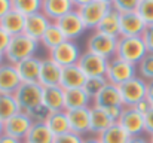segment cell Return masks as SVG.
Wrapping results in <instances>:
<instances>
[{"label": "cell", "instance_id": "6da1fadb", "mask_svg": "<svg viewBox=\"0 0 153 143\" xmlns=\"http://www.w3.org/2000/svg\"><path fill=\"white\" fill-rule=\"evenodd\" d=\"M147 54V48L144 45L141 36H120L117 37V43H116V55L117 58L131 63L134 66H138V63L144 58V55Z\"/></svg>", "mask_w": 153, "mask_h": 143}, {"label": "cell", "instance_id": "7a4b0ae2", "mask_svg": "<svg viewBox=\"0 0 153 143\" xmlns=\"http://www.w3.org/2000/svg\"><path fill=\"white\" fill-rule=\"evenodd\" d=\"M37 48H39V42L28 37L24 33L13 36L4 52V61H7L10 64H16L25 58L34 57L37 52Z\"/></svg>", "mask_w": 153, "mask_h": 143}, {"label": "cell", "instance_id": "3957f363", "mask_svg": "<svg viewBox=\"0 0 153 143\" xmlns=\"http://www.w3.org/2000/svg\"><path fill=\"white\" fill-rule=\"evenodd\" d=\"M138 76L137 75V66L126 63L117 57H113L107 61V69H105V79L108 84L120 87L126 81Z\"/></svg>", "mask_w": 153, "mask_h": 143}, {"label": "cell", "instance_id": "277c9868", "mask_svg": "<svg viewBox=\"0 0 153 143\" xmlns=\"http://www.w3.org/2000/svg\"><path fill=\"white\" fill-rule=\"evenodd\" d=\"M42 93L43 88L37 82H22L15 91V100L22 112H28L36 106L42 104Z\"/></svg>", "mask_w": 153, "mask_h": 143}, {"label": "cell", "instance_id": "5b68a950", "mask_svg": "<svg viewBox=\"0 0 153 143\" xmlns=\"http://www.w3.org/2000/svg\"><path fill=\"white\" fill-rule=\"evenodd\" d=\"M49 52V57L52 61H55L59 67H67V66H73L77 64L82 52L79 45L74 40H64L61 45L53 48Z\"/></svg>", "mask_w": 153, "mask_h": 143}, {"label": "cell", "instance_id": "8992f818", "mask_svg": "<svg viewBox=\"0 0 153 143\" xmlns=\"http://www.w3.org/2000/svg\"><path fill=\"white\" fill-rule=\"evenodd\" d=\"M76 10H77L79 16L82 18L86 30H89V28H94L95 30V27L98 25V22L104 18V15L108 10H111V6L107 4V3H104V1H100V0H92L88 4H83L80 7H76Z\"/></svg>", "mask_w": 153, "mask_h": 143}, {"label": "cell", "instance_id": "52a82bcc", "mask_svg": "<svg viewBox=\"0 0 153 143\" xmlns=\"http://www.w3.org/2000/svg\"><path fill=\"white\" fill-rule=\"evenodd\" d=\"M119 90H120L123 106H131V107H134L137 103H140L141 100L146 98L147 82H146L143 78L135 76V78L126 81L125 84H122V85L119 87Z\"/></svg>", "mask_w": 153, "mask_h": 143}, {"label": "cell", "instance_id": "ba28073f", "mask_svg": "<svg viewBox=\"0 0 153 143\" xmlns=\"http://www.w3.org/2000/svg\"><path fill=\"white\" fill-rule=\"evenodd\" d=\"M116 43H117V39L108 37V36H104L101 33L94 31L86 40V49L85 51L92 52L95 55H100L105 60H110L116 55Z\"/></svg>", "mask_w": 153, "mask_h": 143}, {"label": "cell", "instance_id": "9c48e42d", "mask_svg": "<svg viewBox=\"0 0 153 143\" xmlns=\"http://www.w3.org/2000/svg\"><path fill=\"white\" fill-rule=\"evenodd\" d=\"M55 25L61 30V33L64 34V37L67 40H76L86 31V27L76 9L68 12L67 15L61 16L59 19H56Z\"/></svg>", "mask_w": 153, "mask_h": 143}, {"label": "cell", "instance_id": "30bf717a", "mask_svg": "<svg viewBox=\"0 0 153 143\" xmlns=\"http://www.w3.org/2000/svg\"><path fill=\"white\" fill-rule=\"evenodd\" d=\"M116 124L120 125L129 134V137L141 136L144 133V115L131 106H123V110Z\"/></svg>", "mask_w": 153, "mask_h": 143}, {"label": "cell", "instance_id": "8fae6325", "mask_svg": "<svg viewBox=\"0 0 153 143\" xmlns=\"http://www.w3.org/2000/svg\"><path fill=\"white\" fill-rule=\"evenodd\" d=\"M4 125V134L6 136H10L16 140H21L24 142L31 125H33V121L30 119V116L25 113V112H18L16 115H13L12 118H9L7 121L3 122Z\"/></svg>", "mask_w": 153, "mask_h": 143}, {"label": "cell", "instance_id": "7c38bea8", "mask_svg": "<svg viewBox=\"0 0 153 143\" xmlns=\"http://www.w3.org/2000/svg\"><path fill=\"white\" fill-rule=\"evenodd\" d=\"M107 61L100 55H95L92 52H82L77 66L80 70L85 73L86 78H95V76H105V69H107Z\"/></svg>", "mask_w": 153, "mask_h": 143}, {"label": "cell", "instance_id": "4fadbf2b", "mask_svg": "<svg viewBox=\"0 0 153 143\" xmlns=\"http://www.w3.org/2000/svg\"><path fill=\"white\" fill-rule=\"evenodd\" d=\"M147 24L138 15L137 10L122 12L120 13V36H141L146 30Z\"/></svg>", "mask_w": 153, "mask_h": 143}, {"label": "cell", "instance_id": "5bb4252c", "mask_svg": "<svg viewBox=\"0 0 153 143\" xmlns=\"http://www.w3.org/2000/svg\"><path fill=\"white\" fill-rule=\"evenodd\" d=\"M21 84L15 64L7 61L0 64V94H15Z\"/></svg>", "mask_w": 153, "mask_h": 143}, {"label": "cell", "instance_id": "9a60e30c", "mask_svg": "<svg viewBox=\"0 0 153 143\" xmlns=\"http://www.w3.org/2000/svg\"><path fill=\"white\" fill-rule=\"evenodd\" d=\"M51 19L43 15L42 12H36L31 15L25 16V25H24V34H27L28 37L40 42L43 33L46 31V28L51 25Z\"/></svg>", "mask_w": 153, "mask_h": 143}, {"label": "cell", "instance_id": "2e32d148", "mask_svg": "<svg viewBox=\"0 0 153 143\" xmlns=\"http://www.w3.org/2000/svg\"><path fill=\"white\" fill-rule=\"evenodd\" d=\"M61 70L55 61L51 58H45L40 63V73H39V85L42 88H49V87H56L61 82Z\"/></svg>", "mask_w": 153, "mask_h": 143}, {"label": "cell", "instance_id": "e0dca14e", "mask_svg": "<svg viewBox=\"0 0 153 143\" xmlns=\"http://www.w3.org/2000/svg\"><path fill=\"white\" fill-rule=\"evenodd\" d=\"M74 9L76 7L71 0H42L40 12L46 15L52 22H55L56 19H59L61 16L67 15Z\"/></svg>", "mask_w": 153, "mask_h": 143}, {"label": "cell", "instance_id": "ac0fdd59", "mask_svg": "<svg viewBox=\"0 0 153 143\" xmlns=\"http://www.w3.org/2000/svg\"><path fill=\"white\" fill-rule=\"evenodd\" d=\"M86 82L85 73L80 70L77 64L62 67L61 70V82L59 87L62 90H76V88H83Z\"/></svg>", "mask_w": 153, "mask_h": 143}, {"label": "cell", "instance_id": "d6986e66", "mask_svg": "<svg viewBox=\"0 0 153 143\" xmlns=\"http://www.w3.org/2000/svg\"><path fill=\"white\" fill-rule=\"evenodd\" d=\"M70 131L79 136H83L85 133H89L91 122H89V107H80L67 110Z\"/></svg>", "mask_w": 153, "mask_h": 143}, {"label": "cell", "instance_id": "ffe728a7", "mask_svg": "<svg viewBox=\"0 0 153 143\" xmlns=\"http://www.w3.org/2000/svg\"><path fill=\"white\" fill-rule=\"evenodd\" d=\"M40 63L42 58L30 57L15 64L16 72L19 75L21 82H37L39 84V73H40Z\"/></svg>", "mask_w": 153, "mask_h": 143}, {"label": "cell", "instance_id": "44dd1931", "mask_svg": "<svg viewBox=\"0 0 153 143\" xmlns=\"http://www.w3.org/2000/svg\"><path fill=\"white\" fill-rule=\"evenodd\" d=\"M94 106L101 107V109L123 106L119 87H117V85H113V84H107L101 91H100V94L94 98Z\"/></svg>", "mask_w": 153, "mask_h": 143}, {"label": "cell", "instance_id": "7402d4cb", "mask_svg": "<svg viewBox=\"0 0 153 143\" xmlns=\"http://www.w3.org/2000/svg\"><path fill=\"white\" fill-rule=\"evenodd\" d=\"M95 31L114 39L120 37V13L114 9L108 10L95 27Z\"/></svg>", "mask_w": 153, "mask_h": 143}, {"label": "cell", "instance_id": "603a6c76", "mask_svg": "<svg viewBox=\"0 0 153 143\" xmlns=\"http://www.w3.org/2000/svg\"><path fill=\"white\" fill-rule=\"evenodd\" d=\"M24 25H25V16L19 13L18 10L12 9L9 10L4 16L0 18V28L4 30L10 37L22 34L24 33Z\"/></svg>", "mask_w": 153, "mask_h": 143}, {"label": "cell", "instance_id": "cb8c5ba5", "mask_svg": "<svg viewBox=\"0 0 153 143\" xmlns=\"http://www.w3.org/2000/svg\"><path fill=\"white\" fill-rule=\"evenodd\" d=\"M89 122H91L89 133H92V134H95V136H100L102 131H105L108 127H111L113 124H116V122L107 115V112H105L104 109L97 107V106L89 107Z\"/></svg>", "mask_w": 153, "mask_h": 143}, {"label": "cell", "instance_id": "d4e9b609", "mask_svg": "<svg viewBox=\"0 0 153 143\" xmlns=\"http://www.w3.org/2000/svg\"><path fill=\"white\" fill-rule=\"evenodd\" d=\"M42 104L51 113L52 112H58V110H64V90L59 85L49 87V88H43Z\"/></svg>", "mask_w": 153, "mask_h": 143}, {"label": "cell", "instance_id": "484cf974", "mask_svg": "<svg viewBox=\"0 0 153 143\" xmlns=\"http://www.w3.org/2000/svg\"><path fill=\"white\" fill-rule=\"evenodd\" d=\"M91 97L85 93L83 88L64 90V110H73L80 107H89Z\"/></svg>", "mask_w": 153, "mask_h": 143}, {"label": "cell", "instance_id": "4316f807", "mask_svg": "<svg viewBox=\"0 0 153 143\" xmlns=\"http://www.w3.org/2000/svg\"><path fill=\"white\" fill-rule=\"evenodd\" d=\"M46 125L51 130V133L56 136H62L65 133H70V124H68V116L67 110H58L52 112L49 118L46 119Z\"/></svg>", "mask_w": 153, "mask_h": 143}, {"label": "cell", "instance_id": "83f0119b", "mask_svg": "<svg viewBox=\"0 0 153 143\" xmlns=\"http://www.w3.org/2000/svg\"><path fill=\"white\" fill-rule=\"evenodd\" d=\"M55 136L48 128L46 122H33L24 143H53Z\"/></svg>", "mask_w": 153, "mask_h": 143}, {"label": "cell", "instance_id": "f1b7e54d", "mask_svg": "<svg viewBox=\"0 0 153 143\" xmlns=\"http://www.w3.org/2000/svg\"><path fill=\"white\" fill-rule=\"evenodd\" d=\"M101 143H126L129 139V134L117 124H113L105 131H102L100 136H97Z\"/></svg>", "mask_w": 153, "mask_h": 143}, {"label": "cell", "instance_id": "f546056e", "mask_svg": "<svg viewBox=\"0 0 153 143\" xmlns=\"http://www.w3.org/2000/svg\"><path fill=\"white\" fill-rule=\"evenodd\" d=\"M21 112L13 94H0V121L4 122L13 115Z\"/></svg>", "mask_w": 153, "mask_h": 143}, {"label": "cell", "instance_id": "4dcf8cb0", "mask_svg": "<svg viewBox=\"0 0 153 143\" xmlns=\"http://www.w3.org/2000/svg\"><path fill=\"white\" fill-rule=\"evenodd\" d=\"M64 40H67V39L64 37L61 30L55 25V22H51V25L46 28V31L43 33V36H42L39 43H42L48 51H51L53 48H56L58 45H61Z\"/></svg>", "mask_w": 153, "mask_h": 143}, {"label": "cell", "instance_id": "1f68e13d", "mask_svg": "<svg viewBox=\"0 0 153 143\" xmlns=\"http://www.w3.org/2000/svg\"><path fill=\"white\" fill-rule=\"evenodd\" d=\"M12 9L18 10L24 16L40 12L42 0H12Z\"/></svg>", "mask_w": 153, "mask_h": 143}, {"label": "cell", "instance_id": "d6a6232c", "mask_svg": "<svg viewBox=\"0 0 153 143\" xmlns=\"http://www.w3.org/2000/svg\"><path fill=\"white\" fill-rule=\"evenodd\" d=\"M107 84H108V82H107L105 76L86 78V82H85V85H83V90H85V93H86V94L94 100L97 95L100 94V91H101Z\"/></svg>", "mask_w": 153, "mask_h": 143}, {"label": "cell", "instance_id": "836d02e7", "mask_svg": "<svg viewBox=\"0 0 153 143\" xmlns=\"http://www.w3.org/2000/svg\"><path fill=\"white\" fill-rule=\"evenodd\" d=\"M137 75L146 82L153 81V52H147L137 66Z\"/></svg>", "mask_w": 153, "mask_h": 143}, {"label": "cell", "instance_id": "e575fe53", "mask_svg": "<svg viewBox=\"0 0 153 143\" xmlns=\"http://www.w3.org/2000/svg\"><path fill=\"white\" fill-rule=\"evenodd\" d=\"M137 12L147 25L153 24V0H141L137 7Z\"/></svg>", "mask_w": 153, "mask_h": 143}, {"label": "cell", "instance_id": "d590c367", "mask_svg": "<svg viewBox=\"0 0 153 143\" xmlns=\"http://www.w3.org/2000/svg\"><path fill=\"white\" fill-rule=\"evenodd\" d=\"M140 1H141V0H113V3H111V9L117 10L119 13H122V12L137 10Z\"/></svg>", "mask_w": 153, "mask_h": 143}, {"label": "cell", "instance_id": "8d00e7d4", "mask_svg": "<svg viewBox=\"0 0 153 143\" xmlns=\"http://www.w3.org/2000/svg\"><path fill=\"white\" fill-rule=\"evenodd\" d=\"M28 116H30V119L33 121V122H46V119L49 118V115H51V112L43 106V104H39V106H36L34 109H31V110H28V112H25Z\"/></svg>", "mask_w": 153, "mask_h": 143}, {"label": "cell", "instance_id": "74e56055", "mask_svg": "<svg viewBox=\"0 0 153 143\" xmlns=\"http://www.w3.org/2000/svg\"><path fill=\"white\" fill-rule=\"evenodd\" d=\"M53 143H83V136H79L70 131L62 136H56L53 139Z\"/></svg>", "mask_w": 153, "mask_h": 143}, {"label": "cell", "instance_id": "f35d334b", "mask_svg": "<svg viewBox=\"0 0 153 143\" xmlns=\"http://www.w3.org/2000/svg\"><path fill=\"white\" fill-rule=\"evenodd\" d=\"M141 39L147 48V52H153V24L146 27L144 33L141 34Z\"/></svg>", "mask_w": 153, "mask_h": 143}, {"label": "cell", "instance_id": "ab89813d", "mask_svg": "<svg viewBox=\"0 0 153 143\" xmlns=\"http://www.w3.org/2000/svg\"><path fill=\"white\" fill-rule=\"evenodd\" d=\"M144 133L149 136L153 134V107L144 115Z\"/></svg>", "mask_w": 153, "mask_h": 143}, {"label": "cell", "instance_id": "60d3db41", "mask_svg": "<svg viewBox=\"0 0 153 143\" xmlns=\"http://www.w3.org/2000/svg\"><path fill=\"white\" fill-rule=\"evenodd\" d=\"M10 39H12V37H10L4 30H1V28H0V54H3V55H4L6 49H7V46H9Z\"/></svg>", "mask_w": 153, "mask_h": 143}, {"label": "cell", "instance_id": "b9f144b4", "mask_svg": "<svg viewBox=\"0 0 153 143\" xmlns=\"http://www.w3.org/2000/svg\"><path fill=\"white\" fill-rule=\"evenodd\" d=\"M134 107H135V109H137V110H138L140 113L146 115V113H147V112H149V110L152 109V104H150V103L147 101V98H144V100H141L140 103H137V104H135Z\"/></svg>", "mask_w": 153, "mask_h": 143}, {"label": "cell", "instance_id": "7bdbcfd3", "mask_svg": "<svg viewBox=\"0 0 153 143\" xmlns=\"http://www.w3.org/2000/svg\"><path fill=\"white\" fill-rule=\"evenodd\" d=\"M12 10V0H0V18Z\"/></svg>", "mask_w": 153, "mask_h": 143}, {"label": "cell", "instance_id": "ee69618b", "mask_svg": "<svg viewBox=\"0 0 153 143\" xmlns=\"http://www.w3.org/2000/svg\"><path fill=\"white\" fill-rule=\"evenodd\" d=\"M146 98H147V101L152 104V107H153V81H149V82H147V93H146Z\"/></svg>", "mask_w": 153, "mask_h": 143}, {"label": "cell", "instance_id": "f6af8a7d", "mask_svg": "<svg viewBox=\"0 0 153 143\" xmlns=\"http://www.w3.org/2000/svg\"><path fill=\"white\" fill-rule=\"evenodd\" d=\"M126 143H149V139H146L143 136H132L128 139Z\"/></svg>", "mask_w": 153, "mask_h": 143}, {"label": "cell", "instance_id": "bcb514c9", "mask_svg": "<svg viewBox=\"0 0 153 143\" xmlns=\"http://www.w3.org/2000/svg\"><path fill=\"white\" fill-rule=\"evenodd\" d=\"M0 143H22V142H21V140H16V139H13V137H10V136L3 134V136L0 137Z\"/></svg>", "mask_w": 153, "mask_h": 143}, {"label": "cell", "instance_id": "7dc6e473", "mask_svg": "<svg viewBox=\"0 0 153 143\" xmlns=\"http://www.w3.org/2000/svg\"><path fill=\"white\" fill-rule=\"evenodd\" d=\"M71 1H73L74 7H80V6H83V4H88V3L92 1V0H71Z\"/></svg>", "mask_w": 153, "mask_h": 143}, {"label": "cell", "instance_id": "c3c4849f", "mask_svg": "<svg viewBox=\"0 0 153 143\" xmlns=\"http://www.w3.org/2000/svg\"><path fill=\"white\" fill-rule=\"evenodd\" d=\"M83 143H101L100 139L95 136V137H89V139H83Z\"/></svg>", "mask_w": 153, "mask_h": 143}, {"label": "cell", "instance_id": "681fc988", "mask_svg": "<svg viewBox=\"0 0 153 143\" xmlns=\"http://www.w3.org/2000/svg\"><path fill=\"white\" fill-rule=\"evenodd\" d=\"M4 134V125H3V122L0 121V137Z\"/></svg>", "mask_w": 153, "mask_h": 143}, {"label": "cell", "instance_id": "f907efd6", "mask_svg": "<svg viewBox=\"0 0 153 143\" xmlns=\"http://www.w3.org/2000/svg\"><path fill=\"white\" fill-rule=\"evenodd\" d=\"M3 63H4V55L0 54V64H3Z\"/></svg>", "mask_w": 153, "mask_h": 143}, {"label": "cell", "instance_id": "816d5d0a", "mask_svg": "<svg viewBox=\"0 0 153 143\" xmlns=\"http://www.w3.org/2000/svg\"><path fill=\"white\" fill-rule=\"evenodd\" d=\"M100 1H104V3H107V4H110V6H111V3H113V0H100Z\"/></svg>", "mask_w": 153, "mask_h": 143}, {"label": "cell", "instance_id": "f5cc1de1", "mask_svg": "<svg viewBox=\"0 0 153 143\" xmlns=\"http://www.w3.org/2000/svg\"><path fill=\"white\" fill-rule=\"evenodd\" d=\"M149 143H153V134L152 136H149Z\"/></svg>", "mask_w": 153, "mask_h": 143}, {"label": "cell", "instance_id": "db71d44e", "mask_svg": "<svg viewBox=\"0 0 153 143\" xmlns=\"http://www.w3.org/2000/svg\"><path fill=\"white\" fill-rule=\"evenodd\" d=\"M22 143H24V142H22Z\"/></svg>", "mask_w": 153, "mask_h": 143}]
</instances>
